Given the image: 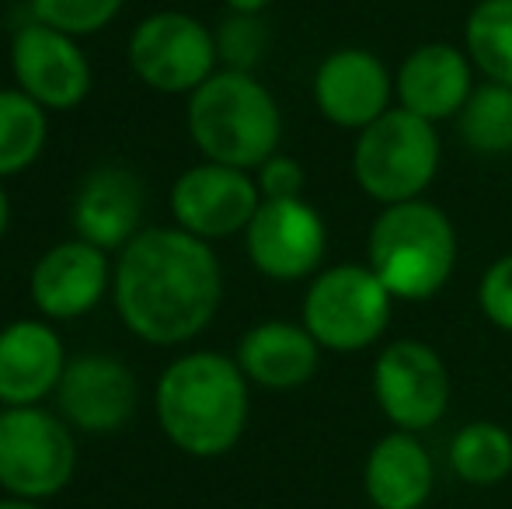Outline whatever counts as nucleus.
I'll use <instances>...</instances> for the list:
<instances>
[{
  "label": "nucleus",
  "instance_id": "1",
  "mask_svg": "<svg viewBox=\"0 0 512 509\" xmlns=\"http://www.w3.org/2000/svg\"><path fill=\"white\" fill-rule=\"evenodd\" d=\"M223 297L220 262L209 241L182 227H150L122 248L115 307L129 332L150 346L196 339Z\"/></svg>",
  "mask_w": 512,
  "mask_h": 509
},
{
  "label": "nucleus",
  "instance_id": "2",
  "mask_svg": "<svg viewBox=\"0 0 512 509\" xmlns=\"http://www.w3.org/2000/svg\"><path fill=\"white\" fill-rule=\"evenodd\" d=\"M251 412L248 377L220 353H189L157 381V419L168 440L192 457H220L237 447Z\"/></svg>",
  "mask_w": 512,
  "mask_h": 509
},
{
  "label": "nucleus",
  "instance_id": "3",
  "mask_svg": "<svg viewBox=\"0 0 512 509\" xmlns=\"http://www.w3.org/2000/svg\"><path fill=\"white\" fill-rule=\"evenodd\" d=\"M189 133L206 161L251 171L279 154L283 116L255 74L216 70L189 98Z\"/></svg>",
  "mask_w": 512,
  "mask_h": 509
},
{
  "label": "nucleus",
  "instance_id": "4",
  "mask_svg": "<svg viewBox=\"0 0 512 509\" xmlns=\"http://www.w3.org/2000/svg\"><path fill=\"white\" fill-rule=\"evenodd\" d=\"M366 265L394 300H432L457 269L453 220L425 199L384 206L370 227Z\"/></svg>",
  "mask_w": 512,
  "mask_h": 509
},
{
  "label": "nucleus",
  "instance_id": "5",
  "mask_svg": "<svg viewBox=\"0 0 512 509\" xmlns=\"http://www.w3.org/2000/svg\"><path fill=\"white\" fill-rule=\"evenodd\" d=\"M439 171V133L432 123L394 105L356 136L352 175L380 206L422 199Z\"/></svg>",
  "mask_w": 512,
  "mask_h": 509
},
{
  "label": "nucleus",
  "instance_id": "6",
  "mask_svg": "<svg viewBox=\"0 0 512 509\" xmlns=\"http://www.w3.org/2000/svg\"><path fill=\"white\" fill-rule=\"evenodd\" d=\"M391 311V290L370 265H335L307 286L304 328L328 353H363L387 332Z\"/></svg>",
  "mask_w": 512,
  "mask_h": 509
},
{
  "label": "nucleus",
  "instance_id": "7",
  "mask_svg": "<svg viewBox=\"0 0 512 509\" xmlns=\"http://www.w3.org/2000/svg\"><path fill=\"white\" fill-rule=\"evenodd\" d=\"M77 450L67 422L35 405L7 408L0 419V485L14 499L56 496L74 478Z\"/></svg>",
  "mask_w": 512,
  "mask_h": 509
},
{
  "label": "nucleus",
  "instance_id": "8",
  "mask_svg": "<svg viewBox=\"0 0 512 509\" xmlns=\"http://www.w3.org/2000/svg\"><path fill=\"white\" fill-rule=\"evenodd\" d=\"M450 370L443 356L418 339H394L373 363V398L394 429L418 433L443 422L450 408Z\"/></svg>",
  "mask_w": 512,
  "mask_h": 509
},
{
  "label": "nucleus",
  "instance_id": "9",
  "mask_svg": "<svg viewBox=\"0 0 512 509\" xmlns=\"http://www.w3.org/2000/svg\"><path fill=\"white\" fill-rule=\"evenodd\" d=\"M216 60V35L182 11L150 14L129 39V67L164 95H192L216 74Z\"/></svg>",
  "mask_w": 512,
  "mask_h": 509
},
{
  "label": "nucleus",
  "instance_id": "10",
  "mask_svg": "<svg viewBox=\"0 0 512 509\" xmlns=\"http://www.w3.org/2000/svg\"><path fill=\"white\" fill-rule=\"evenodd\" d=\"M248 258L262 276L293 283L314 276L328 248V227L307 199H262L251 217Z\"/></svg>",
  "mask_w": 512,
  "mask_h": 509
},
{
  "label": "nucleus",
  "instance_id": "11",
  "mask_svg": "<svg viewBox=\"0 0 512 509\" xmlns=\"http://www.w3.org/2000/svg\"><path fill=\"white\" fill-rule=\"evenodd\" d=\"M258 206H262V192L255 178L241 168L213 161L189 168L171 189V213L178 227L203 241L248 231Z\"/></svg>",
  "mask_w": 512,
  "mask_h": 509
},
{
  "label": "nucleus",
  "instance_id": "12",
  "mask_svg": "<svg viewBox=\"0 0 512 509\" xmlns=\"http://www.w3.org/2000/svg\"><path fill=\"white\" fill-rule=\"evenodd\" d=\"M314 105L331 126L363 133L394 109V77L377 53L359 46L335 49L314 70Z\"/></svg>",
  "mask_w": 512,
  "mask_h": 509
},
{
  "label": "nucleus",
  "instance_id": "13",
  "mask_svg": "<svg viewBox=\"0 0 512 509\" xmlns=\"http://www.w3.org/2000/svg\"><path fill=\"white\" fill-rule=\"evenodd\" d=\"M11 70L18 88L42 109H74L91 91V67L77 39L42 21L14 32Z\"/></svg>",
  "mask_w": 512,
  "mask_h": 509
},
{
  "label": "nucleus",
  "instance_id": "14",
  "mask_svg": "<svg viewBox=\"0 0 512 509\" xmlns=\"http://www.w3.org/2000/svg\"><path fill=\"white\" fill-rule=\"evenodd\" d=\"M471 91L474 63L467 49H457L450 42H425L411 49L394 77V98L401 109L432 126L457 119Z\"/></svg>",
  "mask_w": 512,
  "mask_h": 509
},
{
  "label": "nucleus",
  "instance_id": "15",
  "mask_svg": "<svg viewBox=\"0 0 512 509\" xmlns=\"http://www.w3.org/2000/svg\"><path fill=\"white\" fill-rule=\"evenodd\" d=\"M56 401L70 426L84 433H115L136 408V381L126 363L105 353H88L67 363Z\"/></svg>",
  "mask_w": 512,
  "mask_h": 509
},
{
  "label": "nucleus",
  "instance_id": "16",
  "mask_svg": "<svg viewBox=\"0 0 512 509\" xmlns=\"http://www.w3.org/2000/svg\"><path fill=\"white\" fill-rule=\"evenodd\" d=\"M108 286V258L88 241L49 248L32 269V300L46 318L67 321L95 311Z\"/></svg>",
  "mask_w": 512,
  "mask_h": 509
},
{
  "label": "nucleus",
  "instance_id": "17",
  "mask_svg": "<svg viewBox=\"0 0 512 509\" xmlns=\"http://www.w3.org/2000/svg\"><path fill=\"white\" fill-rule=\"evenodd\" d=\"M67 370L60 335L42 321H14L0 332V401L7 408L39 405Z\"/></svg>",
  "mask_w": 512,
  "mask_h": 509
},
{
  "label": "nucleus",
  "instance_id": "18",
  "mask_svg": "<svg viewBox=\"0 0 512 509\" xmlns=\"http://www.w3.org/2000/svg\"><path fill=\"white\" fill-rule=\"evenodd\" d=\"M143 217V182L126 168H98L84 178L74 203L77 238L88 245L122 248L136 238Z\"/></svg>",
  "mask_w": 512,
  "mask_h": 509
},
{
  "label": "nucleus",
  "instance_id": "19",
  "mask_svg": "<svg viewBox=\"0 0 512 509\" xmlns=\"http://www.w3.org/2000/svg\"><path fill=\"white\" fill-rule=\"evenodd\" d=\"M436 485V468L418 433L391 429L373 443L363 468V489L377 509H422Z\"/></svg>",
  "mask_w": 512,
  "mask_h": 509
},
{
  "label": "nucleus",
  "instance_id": "20",
  "mask_svg": "<svg viewBox=\"0 0 512 509\" xmlns=\"http://www.w3.org/2000/svg\"><path fill=\"white\" fill-rule=\"evenodd\" d=\"M237 367L251 384L269 387V391H293L317 374L321 346L304 325L262 321L244 332L241 346H237Z\"/></svg>",
  "mask_w": 512,
  "mask_h": 509
},
{
  "label": "nucleus",
  "instance_id": "21",
  "mask_svg": "<svg viewBox=\"0 0 512 509\" xmlns=\"http://www.w3.org/2000/svg\"><path fill=\"white\" fill-rule=\"evenodd\" d=\"M450 468L474 489L502 485L512 475V433L492 419L467 422L450 440Z\"/></svg>",
  "mask_w": 512,
  "mask_h": 509
},
{
  "label": "nucleus",
  "instance_id": "22",
  "mask_svg": "<svg viewBox=\"0 0 512 509\" xmlns=\"http://www.w3.org/2000/svg\"><path fill=\"white\" fill-rule=\"evenodd\" d=\"M464 49L485 81L512 88V0H478L471 7Z\"/></svg>",
  "mask_w": 512,
  "mask_h": 509
},
{
  "label": "nucleus",
  "instance_id": "23",
  "mask_svg": "<svg viewBox=\"0 0 512 509\" xmlns=\"http://www.w3.org/2000/svg\"><path fill=\"white\" fill-rule=\"evenodd\" d=\"M46 109L21 88L0 91V178L32 168L46 147Z\"/></svg>",
  "mask_w": 512,
  "mask_h": 509
},
{
  "label": "nucleus",
  "instance_id": "24",
  "mask_svg": "<svg viewBox=\"0 0 512 509\" xmlns=\"http://www.w3.org/2000/svg\"><path fill=\"white\" fill-rule=\"evenodd\" d=\"M460 140L474 154L499 157L512 150V88L485 81L471 91L467 105L457 116Z\"/></svg>",
  "mask_w": 512,
  "mask_h": 509
},
{
  "label": "nucleus",
  "instance_id": "25",
  "mask_svg": "<svg viewBox=\"0 0 512 509\" xmlns=\"http://www.w3.org/2000/svg\"><path fill=\"white\" fill-rule=\"evenodd\" d=\"M119 7L122 0H32V18L67 35H95Z\"/></svg>",
  "mask_w": 512,
  "mask_h": 509
},
{
  "label": "nucleus",
  "instance_id": "26",
  "mask_svg": "<svg viewBox=\"0 0 512 509\" xmlns=\"http://www.w3.org/2000/svg\"><path fill=\"white\" fill-rule=\"evenodd\" d=\"M265 46H269V28L258 14H230L216 32V53L227 63V70H251L258 67Z\"/></svg>",
  "mask_w": 512,
  "mask_h": 509
},
{
  "label": "nucleus",
  "instance_id": "27",
  "mask_svg": "<svg viewBox=\"0 0 512 509\" xmlns=\"http://www.w3.org/2000/svg\"><path fill=\"white\" fill-rule=\"evenodd\" d=\"M478 307L495 328L512 335V252L485 269L478 283Z\"/></svg>",
  "mask_w": 512,
  "mask_h": 509
},
{
  "label": "nucleus",
  "instance_id": "28",
  "mask_svg": "<svg viewBox=\"0 0 512 509\" xmlns=\"http://www.w3.org/2000/svg\"><path fill=\"white\" fill-rule=\"evenodd\" d=\"M255 171H258L255 182H258L262 199H304L307 175H304V164H300L297 157L272 154L269 161Z\"/></svg>",
  "mask_w": 512,
  "mask_h": 509
},
{
  "label": "nucleus",
  "instance_id": "29",
  "mask_svg": "<svg viewBox=\"0 0 512 509\" xmlns=\"http://www.w3.org/2000/svg\"><path fill=\"white\" fill-rule=\"evenodd\" d=\"M223 4H227L234 14H262L272 0H223Z\"/></svg>",
  "mask_w": 512,
  "mask_h": 509
},
{
  "label": "nucleus",
  "instance_id": "30",
  "mask_svg": "<svg viewBox=\"0 0 512 509\" xmlns=\"http://www.w3.org/2000/svg\"><path fill=\"white\" fill-rule=\"evenodd\" d=\"M7 217H11V206H7V196H4V189H0V238H4V231H7Z\"/></svg>",
  "mask_w": 512,
  "mask_h": 509
},
{
  "label": "nucleus",
  "instance_id": "31",
  "mask_svg": "<svg viewBox=\"0 0 512 509\" xmlns=\"http://www.w3.org/2000/svg\"><path fill=\"white\" fill-rule=\"evenodd\" d=\"M0 509H39V506L28 503V499H0Z\"/></svg>",
  "mask_w": 512,
  "mask_h": 509
},
{
  "label": "nucleus",
  "instance_id": "32",
  "mask_svg": "<svg viewBox=\"0 0 512 509\" xmlns=\"http://www.w3.org/2000/svg\"><path fill=\"white\" fill-rule=\"evenodd\" d=\"M4 412H7V405H4V401H0V419H4Z\"/></svg>",
  "mask_w": 512,
  "mask_h": 509
}]
</instances>
